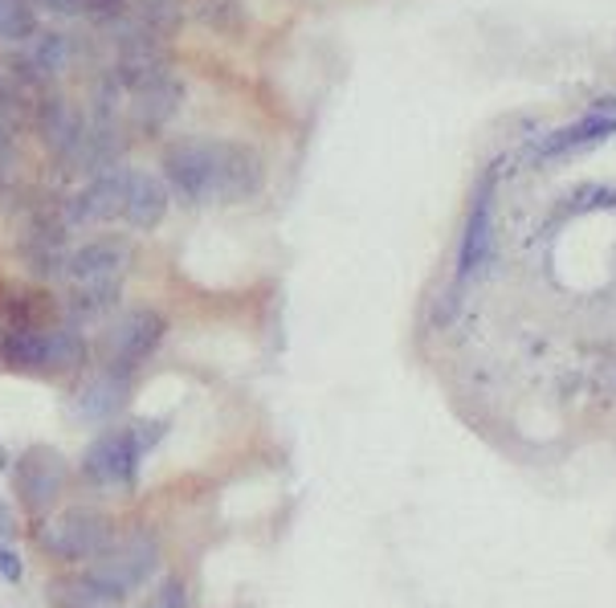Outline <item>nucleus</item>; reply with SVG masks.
I'll return each mask as SVG.
<instances>
[{"label":"nucleus","mask_w":616,"mask_h":608,"mask_svg":"<svg viewBox=\"0 0 616 608\" xmlns=\"http://www.w3.org/2000/svg\"><path fill=\"white\" fill-rule=\"evenodd\" d=\"M498 180H502V168L490 164L478 176L474 192H470L462 237H458V262H453V282L458 286L478 282L498 258Z\"/></svg>","instance_id":"obj_1"},{"label":"nucleus","mask_w":616,"mask_h":608,"mask_svg":"<svg viewBox=\"0 0 616 608\" xmlns=\"http://www.w3.org/2000/svg\"><path fill=\"white\" fill-rule=\"evenodd\" d=\"M216 172H221V140L209 135H180L159 147V176L171 201L188 208L216 204Z\"/></svg>","instance_id":"obj_2"},{"label":"nucleus","mask_w":616,"mask_h":608,"mask_svg":"<svg viewBox=\"0 0 616 608\" xmlns=\"http://www.w3.org/2000/svg\"><path fill=\"white\" fill-rule=\"evenodd\" d=\"M37 544L49 560L58 563H86L107 556L115 547V523L110 515L94 506H70L62 515H54L46 527L37 530Z\"/></svg>","instance_id":"obj_3"},{"label":"nucleus","mask_w":616,"mask_h":608,"mask_svg":"<svg viewBox=\"0 0 616 608\" xmlns=\"http://www.w3.org/2000/svg\"><path fill=\"white\" fill-rule=\"evenodd\" d=\"M74 253V229L58 213H33L16 234V262L37 282H62L66 262Z\"/></svg>","instance_id":"obj_4"},{"label":"nucleus","mask_w":616,"mask_h":608,"mask_svg":"<svg viewBox=\"0 0 616 608\" xmlns=\"http://www.w3.org/2000/svg\"><path fill=\"white\" fill-rule=\"evenodd\" d=\"M168 335V319L155 307H131V311L115 314L103 335V363L119 368V372L135 375L147 359L159 351Z\"/></svg>","instance_id":"obj_5"},{"label":"nucleus","mask_w":616,"mask_h":608,"mask_svg":"<svg viewBox=\"0 0 616 608\" xmlns=\"http://www.w3.org/2000/svg\"><path fill=\"white\" fill-rule=\"evenodd\" d=\"M147 450L139 445L131 425H115L94 437L86 453H82V478L98 490H131L139 482V466H143Z\"/></svg>","instance_id":"obj_6"},{"label":"nucleus","mask_w":616,"mask_h":608,"mask_svg":"<svg viewBox=\"0 0 616 608\" xmlns=\"http://www.w3.org/2000/svg\"><path fill=\"white\" fill-rule=\"evenodd\" d=\"M616 135V94H604L601 103H592V110H584L580 119L547 131L535 147H531V164L535 168H552L559 159L584 156L592 147H601Z\"/></svg>","instance_id":"obj_7"},{"label":"nucleus","mask_w":616,"mask_h":608,"mask_svg":"<svg viewBox=\"0 0 616 608\" xmlns=\"http://www.w3.org/2000/svg\"><path fill=\"white\" fill-rule=\"evenodd\" d=\"M155 568H159V539H155V530L139 527L131 535H123V539H115V547L94 560L91 572L107 588H115L123 600H131L155 576Z\"/></svg>","instance_id":"obj_8"},{"label":"nucleus","mask_w":616,"mask_h":608,"mask_svg":"<svg viewBox=\"0 0 616 608\" xmlns=\"http://www.w3.org/2000/svg\"><path fill=\"white\" fill-rule=\"evenodd\" d=\"M86 123H91V115L78 107L74 98H66L58 91L37 94V103H33V131H37V143L46 147V156L58 164V172L66 168V159L78 152V143L86 135Z\"/></svg>","instance_id":"obj_9"},{"label":"nucleus","mask_w":616,"mask_h":608,"mask_svg":"<svg viewBox=\"0 0 616 608\" xmlns=\"http://www.w3.org/2000/svg\"><path fill=\"white\" fill-rule=\"evenodd\" d=\"M107 65H110V74H115V82H119L127 94L147 91V86H155L159 79L176 74V70H171L168 41L147 29H139V33H131V37H123V41H115Z\"/></svg>","instance_id":"obj_10"},{"label":"nucleus","mask_w":616,"mask_h":608,"mask_svg":"<svg viewBox=\"0 0 616 608\" xmlns=\"http://www.w3.org/2000/svg\"><path fill=\"white\" fill-rule=\"evenodd\" d=\"M66 457L49 445H33L13 462V486H16V499L29 515H46L54 502L62 499L66 490Z\"/></svg>","instance_id":"obj_11"},{"label":"nucleus","mask_w":616,"mask_h":608,"mask_svg":"<svg viewBox=\"0 0 616 608\" xmlns=\"http://www.w3.org/2000/svg\"><path fill=\"white\" fill-rule=\"evenodd\" d=\"M123 192H127V168L91 176L74 196H66L62 204L66 225L74 234H82V229H103V225L123 220Z\"/></svg>","instance_id":"obj_12"},{"label":"nucleus","mask_w":616,"mask_h":608,"mask_svg":"<svg viewBox=\"0 0 616 608\" xmlns=\"http://www.w3.org/2000/svg\"><path fill=\"white\" fill-rule=\"evenodd\" d=\"M127 143H131V135H127L123 119H91V123H86V135L78 143V152L66 159L62 176L91 180V176L115 172V168L123 164Z\"/></svg>","instance_id":"obj_13"},{"label":"nucleus","mask_w":616,"mask_h":608,"mask_svg":"<svg viewBox=\"0 0 616 608\" xmlns=\"http://www.w3.org/2000/svg\"><path fill=\"white\" fill-rule=\"evenodd\" d=\"M265 188V156L241 140H221L216 204H249Z\"/></svg>","instance_id":"obj_14"},{"label":"nucleus","mask_w":616,"mask_h":608,"mask_svg":"<svg viewBox=\"0 0 616 608\" xmlns=\"http://www.w3.org/2000/svg\"><path fill=\"white\" fill-rule=\"evenodd\" d=\"M185 98H188V86L176 79V74L159 79L155 86H147V91L127 94V110H123L127 135H139V140H143V135H159V131L180 115Z\"/></svg>","instance_id":"obj_15"},{"label":"nucleus","mask_w":616,"mask_h":608,"mask_svg":"<svg viewBox=\"0 0 616 608\" xmlns=\"http://www.w3.org/2000/svg\"><path fill=\"white\" fill-rule=\"evenodd\" d=\"M171 208V192L164 176L127 168V192H123V225L131 234H155Z\"/></svg>","instance_id":"obj_16"},{"label":"nucleus","mask_w":616,"mask_h":608,"mask_svg":"<svg viewBox=\"0 0 616 608\" xmlns=\"http://www.w3.org/2000/svg\"><path fill=\"white\" fill-rule=\"evenodd\" d=\"M131 241L127 237H94V241H82L74 246L70 262H66V278L62 282H110V278H127L131 270Z\"/></svg>","instance_id":"obj_17"},{"label":"nucleus","mask_w":616,"mask_h":608,"mask_svg":"<svg viewBox=\"0 0 616 608\" xmlns=\"http://www.w3.org/2000/svg\"><path fill=\"white\" fill-rule=\"evenodd\" d=\"M62 314L66 323L74 327H98V323H110L119 302H123V278L110 282H66L62 290Z\"/></svg>","instance_id":"obj_18"},{"label":"nucleus","mask_w":616,"mask_h":608,"mask_svg":"<svg viewBox=\"0 0 616 608\" xmlns=\"http://www.w3.org/2000/svg\"><path fill=\"white\" fill-rule=\"evenodd\" d=\"M127 401H131V375L103 363V372L78 392L74 413L86 425H110L127 408Z\"/></svg>","instance_id":"obj_19"},{"label":"nucleus","mask_w":616,"mask_h":608,"mask_svg":"<svg viewBox=\"0 0 616 608\" xmlns=\"http://www.w3.org/2000/svg\"><path fill=\"white\" fill-rule=\"evenodd\" d=\"M0 368L46 375V327H0Z\"/></svg>","instance_id":"obj_20"},{"label":"nucleus","mask_w":616,"mask_h":608,"mask_svg":"<svg viewBox=\"0 0 616 608\" xmlns=\"http://www.w3.org/2000/svg\"><path fill=\"white\" fill-rule=\"evenodd\" d=\"M86 359H91V344H86L82 327L66 323V319L54 323V327H46V375L82 372Z\"/></svg>","instance_id":"obj_21"},{"label":"nucleus","mask_w":616,"mask_h":608,"mask_svg":"<svg viewBox=\"0 0 616 608\" xmlns=\"http://www.w3.org/2000/svg\"><path fill=\"white\" fill-rule=\"evenodd\" d=\"M49 600H54V608H123L127 605L123 596L115 593V588H107L94 572H82V576H74V580L54 584Z\"/></svg>","instance_id":"obj_22"},{"label":"nucleus","mask_w":616,"mask_h":608,"mask_svg":"<svg viewBox=\"0 0 616 608\" xmlns=\"http://www.w3.org/2000/svg\"><path fill=\"white\" fill-rule=\"evenodd\" d=\"M42 29L37 0H0V46H25Z\"/></svg>","instance_id":"obj_23"},{"label":"nucleus","mask_w":616,"mask_h":608,"mask_svg":"<svg viewBox=\"0 0 616 608\" xmlns=\"http://www.w3.org/2000/svg\"><path fill=\"white\" fill-rule=\"evenodd\" d=\"M192 16L201 21L204 29L221 33V37H229V33H241L246 29V4L241 0H192Z\"/></svg>","instance_id":"obj_24"},{"label":"nucleus","mask_w":616,"mask_h":608,"mask_svg":"<svg viewBox=\"0 0 616 608\" xmlns=\"http://www.w3.org/2000/svg\"><path fill=\"white\" fill-rule=\"evenodd\" d=\"M604 208H616V184H580L576 192H568L555 217L568 220V217H584V213H604Z\"/></svg>","instance_id":"obj_25"},{"label":"nucleus","mask_w":616,"mask_h":608,"mask_svg":"<svg viewBox=\"0 0 616 608\" xmlns=\"http://www.w3.org/2000/svg\"><path fill=\"white\" fill-rule=\"evenodd\" d=\"M86 21L94 25V33H107L110 25H119L123 16H131V0H86Z\"/></svg>","instance_id":"obj_26"},{"label":"nucleus","mask_w":616,"mask_h":608,"mask_svg":"<svg viewBox=\"0 0 616 608\" xmlns=\"http://www.w3.org/2000/svg\"><path fill=\"white\" fill-rule=\"evenodd\" d=\"M143 608H188V584L180 576H168Z\"/></svg>","instance_id":"obj_27"},{"label":"nucleus","mask_w":616,"mask_h":608,"mask_svg":"<svg viewBox=\"0 0 616 608\" xmlns=\"http://www.w3.org/2000/svg\"><path fill=\"white\" fill-rule=\"evenodd\" d=\"M0 580H4V584H21V580H25V563H21V556L9 547V539H0Z\"/></svg>","instance_id":"obj_28"},{"label":"nucleus","mask_w":616,"mask_h":608,"mask_svg":"<svg viewBox=\"0 0 616 608\" xmlns=\"http://www.w3.org/2000/svg\"><path fill=\"white\" fill-rule=\"evenodd\" d=\"M13 147V131H9V115H4V107H0V156Z\"/></svg>","instance_id":"obj_29"},{"label":"nucleus","mask_w":616,"mask_h":608,"mask_svg":"<svg viewBox=\"0 0 616 608\" xmlns=\"http://www.w3.org/2000/svg\"><path fill=\"white\" fill-rule=\"evenodd\" d=\"M13 535V511H9V502H0V539H9Z\"/></svg>","instance_id":"obj_30"},{"label":"nucleus","mask_w":616,"mask_h":608,"mask_svg":"<svg viewBox=\"0 0 616 608\" xmlns=\"http://www.w3.org/2000/svg\"><path fill=\"white\" fill-rule=\"evenodd\" d=\"M0 469H13V457H9V450L0 445Z\"/></svg>","instance_id":"obj_31"},{"label":"nucleus","mask_w":616,"mask_h":608,"mask_svg":"<svg viewBox=\"0 0 616 608\" xmlns=\"http://www.w3.org/2000/svg\"><path fill=\"white\" fill-rule=\"evenodd\" d=\"M613 384H616V368H613Z\"/></svg>","instance_id":"obj_32"}]
</instances>
